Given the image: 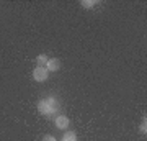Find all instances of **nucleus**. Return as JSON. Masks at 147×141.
<instances>
[{
  "label": "nucleus",
  "mask_w": 147,
  "mask_h": 141,
  "mask_svg": "<svg viewBox=\"0 0 147 141\" xmlns=\"http://www.w3.org/2000/svg\"><path fill=\"white\" fill-rule=\"evenodd\" d=\"M38 110H39V113L44 116H53V115H57L59 110H61V104L57 102V99H54V97H46V99L39 100V104H38Z\"/></svg>",
  "instance_id": "1"
},
{
  "label": "nucleus",
  "mask_w": 147,
  "mask_h": 141,
  "mask_svg": "<svg viewBox=\"0 0 147 141\" xmlns=\"http://www.w3.org/2000/svg\"><path fill=\"white\" fill-rule=\"evenodd\" d=\"M47 77H49V72H47V69H46V67L36 66V67L33 69V79H34L36 82H44Z\"/></svg>",
  "instance_id": "2"
},
{
  "label": "nucleus",
  "mask_w": 147,
  "mask_h": 141,
  "mask_svg": "<svg viewBox=\"0 0 147 141\" xmlns=\"http://www.w3.org/2000/svg\"><path fill=\"white\" fill-rule=\"evenodd\" d=\"M56 128L57 130H65L69 128V118L65 115H57L56 116Z\"/></svg>",
  "instance_id": "3"
},
{
  "label": "nucleus",
  "mask_w": 147,
  "mask_h": 141,
  "mask_svg": "<svg viewBox=\"0 0 147 141\" xmlns=\"http://www.w3.org/2000/svg\"><path fill=\"white\" fill-rule=\"evenodd\" d=\"M59 67H61V61H59L57 58L49 59V61H47V64H46L47 72H56V71H59Z\"/></svg>",
  "instance_id": "4"
},
{
  "label": "nucleus",
  "mask_w": 147,
  "mask_h": 141,
  "mask_svg": "<svg viewBox=\"0 0 147 141\" xmlns=\"http://www.w3.org/2000/svg\"><path fill=\"white\" fill-rule=\"evenodd\" d=\"M47 61H49V58H47L46 54H39V56L36 58V63H38V66H41V67H46Z\"/></svg>",
  "instance_id": "5"
},
{
  "label": "nucleus",
  "mask_w": 147,
  "mask_h": 141,
  "mask_svg": "<svg viewBox=\"0 0 147 141\" xmlns=\"http://www.w3.org/2000/svg\"><path fill=\"white\" fill-rule=\"evenodd\" d=\"M62 141H79V140H77V135H75L74 131H65Z\"/></svg>",
  "instance_id": "6"
},
{
  "label": "nucleus",
  "mask_w": 147,
  "mask_h": 141,
  "mask_svg": "<svg viewBox=\"0 0 147 141\" xmlns=\"http://www.w3.org/2000/svg\"><path fill=\"white\" fill-rule=\"evenodd\" d=\"M95 0H82V7H85V8H92V7H95Z\"/></svg>",
  "instance_id": "7"
},
{
  "label": "nucleus",
  "mask_w": 147,
  "mask_h": 141,
  "mask_svg": "<svg viewBox=\"0 0 147 141\" xmlns=\"http://www.w3.org/2000/svg\"><path fill=\"white\" fill-rule=\"evenodd\" d=\"M139 131H141L142 135H146V133H147V123H146V116L142 118V123H141V126H139Z\"/></svg>",
  "instance_id": "8"
},
{
  "label": "nucleus",
  "mask_w": 147,
  "mask_h": 141,
  "mask_svg": "<svg viewBox=\"0 0 147 141\" xmlns=\"http://www.w3.org/2000/svg\"><path fill=\"white\" fill-rule=\"evenodd\" d=\"M42 141H56V138L53 135H46V136H42Z\"/></svg>",
  "instance_id": "9"
}]
</instances>
